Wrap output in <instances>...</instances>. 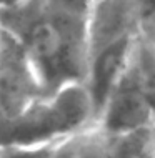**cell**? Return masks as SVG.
<instances>
[{"label": "cell", "instance_id": "cell-1", "mask_svg": "<svg viewBox=\"0 0 155 158\" xmlns=\"http://www.w3.org/2000/svg\"><path fill=\"white\" fill-rule=\"evenodd\" d=\"M90 12L54 0H28L0 10V28L27 50L47 93L84 83L88 68Z\"/></svg>", "mask_w": 155, "mask_h": 158}, {"label": "cell", "instance_id": "cell-2", "mask_svg": "<svg viewBox=\"0 0 155 158\" xmlns=\"http://www.w3.org/2000/svg\"><path fill=\"white\" fill-rule=\"evenodd\" d=\"M97 125L84 83H72L33 102L12 120L0 122V148L58 143Z\"/></svg>", "mask_w": 155, "mask_h": 158}, {"label": "cell", "instance_id": "cell-3", "mask_svg": "<svg viewBox=\"0 0 155 158\" xmlns=\"http://www.w3.org/2000/svg\"><path fill=\"white\" fill-rule=\"evenodd\" d=\"M45 95L27 50L0 28V122L19 117Z\"/></svg>", "mask_w": 155, "mask_h": 158}, {"label": "cell", "instance_id": "cell-4", "mask_svg": "<svg viewBox=\"0 0 155 158\" xmlns=\"http://www.w3.org/2000/svg\"><path fill=\"white\" fill-rule=\"evenodd\" d=\"M155 123V112L142 92L137 77L130 67L127 68L110 93L103 110L98 115L97 125L109 135L127 133L142 128H150Z\"/></svg>", "mask_w": 155, "mask_h": 158}, {"label": "cell", "instance_id": "cell-5", "mask_svg": "<svg viewBox=\"0 0 155 158\" xmlns=\"http://www.w3.org/2000/svg\"><path fill=\"white\" fill-rule=\"evenodd\" d=\"M142 12L137 0H100L88 17V58L140 35Z\"/></svg>", "mask_w": 155, "mask_h": 158}, {"label": "cell", "instance_id": "cell-6", "mask_svg": "<svg viewBox=\"0 0 155 158\" xmlns=\"http://www.w3.org/2000/svg\"><path fill=\"white\" fill-rule=\"evenodd\" d=\"M133 40L115 45L112 48L103 50V52L92 55L88 58L87 77H85L84 85L88 90L90 98H92L97 122H98V115H100L107 100H109L110 93L114 92L115 85L118 83L120 77L123 75V72L127 68Z\"/></svg>", "mask_w": 155, "mask_h": 158}, {"label": "cell", "instance_id": "cell-7", "mask_svg": "<svg viewBox=\"0 0 155 158\" xmlns=\"http://www.w3.org/2000/svg\"><path fill=\"white\" fill-rule=\"evenodd\" d=\"M107 158H155V128L107 133Z\"/></svg>", "mask_w": 155, "mask_h": 158}, {"label": "cell", "instance_id": "cell-8", "mask_svg": "<svg viewBox=\"0 0 155 158\" xmlns=\"http://www.w3.org/2000/svg\"><path fill=\"white\" fill-rule=\"evenodd\" d=\"M130 67L142 92L155 112V45L139 35L130 50Z\"/></svg>", "mask_w": 155, "mask_h": 158}, {"label": "cell", "instance_id": "cell-9", "mask_svg": "<svg viewBox=\"0 0 155 158\" xmlns=\"http://www.w3.org/2000/svg\"><path fill=\"white\" fill-rule=\"evenodd\" d=\"M80 158H107V133L98 125L84 133Z\"/></svg>", "mask_w": 155, "mask_h": 158}, {"label": "cell", "instance_id": "cell-10", "mask_svg": "<svg viewBox=\"0 0 155 158\" xmlns=\"http://www.w3.org/2000/svg\"><path fill=\"white\" fill-rule=\"evenodd\" d=\"M55 145H38V147H7L0 148V158H50Z\"/></svg>", "mask_w": 155, "mask_h": 158}, {"label": "cell", "instance_id": "cell-11", "mask_svg": "<svg viewBox=\"0 0 155 158\" xmlns=\"http://www.w3.org/2000/svg\"><path fill=\"white\" fill-rule=\"evenodd\" d=\"M140 35L144 37V38H147L150 44L155 45V12L142 19Z\"/></svg>", "mask_w": 155, "mask_h": 158}, {"label": "cell", "instance_id": "cell-12", "mask_svg": "<svg viewBox=\"0 0 155 158\" xmlns=\"http://www.w3.org/2000/svg\"><path fill=\"white\" fill-rule=\"evenodd\" d=\"M137 3H139L142 17H147L155 12V0H137Z\"/></svg>", "mask_w": 155, "mask_h": 158}, {"label": "cell", "instance_id": "cell-13", "mask_svg": "<svg viewBox=\"0 0 155 158\" xmlns=\"http://www.w3.org/2000/svg\"><path fill=\"white\" fill-rule=\"evenodd\" d=\"M25 2H28V0H0V10H7V8L22 5Z\"/></svg>", "mask_w": 155, "mask_h": 158}, {"label": "cell", "instance_id": "cell-14", "mask_svg": "<svg viewBox=\"0 0 155 158\" xmlns=\"http://www.w3.org/2000/svg\"><path fill=\"white\" fill-rule=\"evenodd\" d=\"M97 2H100V0H92V3H97Z\"/></svg>", "mask_w": 155, "mask_h": 158}, {"label": "cell", "instance_id": "cell-15", "mask_svg": "<svg viewBox=\"0 0 155 158\" xmlns=\"http://www.w3.org/2000/svg\"><path fill=\"white\" fill-rule=\"evenodd\" d=\"M153 128H155V123H153Z\"/></svg>", "mask_w": 155, "mask_h": 158}]
</instances>
